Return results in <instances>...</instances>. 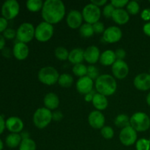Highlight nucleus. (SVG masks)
Masks as SVG:
<instances>
[{
  "label": "nucleus",
  "instance_id": "20",
  "mask_svg": "<svg viewBox=\"0 0 150 150\" xmlns=\"http://www.w3.org/2000/svg\"><path fill=\"white\" fill-rule=\"evenodd\" d=\"M43 103L45 108L49 109L50 111L55 110L59 105V98L54 92H49L44 98Z\"/></svg>",
  "mask_w": 150,
  "mask_h": 150
},
{
  "label": "nucleus",
  "instance_id": "49",
  "mask_svg": "<svg viewBox=\"0 0 150 150\" xmlns=\"http://www.w3.org/2000/svg\"><path fill=\"white\" fill-rule=\"evenodd\" d=\"M5 46V38L0 34V50H3Z\"/></svg>",
  "mask_w": 150,
  "mask_h": 150
},
{
  "label": "nucleus",
  "instance_id": "23",
  "mask_svg": "<svg viewBox=\"0 0 150 150\" xmlns=\"http://www.w3.org/2000/svg\"><path fill=\"white\" fill-rule=\"evenodd\" d=\"M68 60L72 64H81L84 60V51L81 48H74L69 53Z\"/></svg>",
  "mask_w": 150,
  "mask_h": 150
},
{
  "label": "nucleus",
  "instance_id": "51",
  "mask_svg": "<svg viewBox=\"0 0 150 150\" xmlns=\"http://www.w3.org/2000/svg\"><path fill=\"white\" fill-rule=\"evenodd\" d=\"M146 103L148 104V105L150 106V92L146 95Z\"/></svg>",
  "mask_w": 150,
  "mask_h": 150
},
{
  "label": "nucleus",
  "instance_id": "27",
  "mask_svg": "<svg viewBox=\"0 0 150 150\" xmlns=\"http://www.w3.org/2000/svg\"><path fill=\"white\" fill-rule=\"evenodd\" d=\"M26 8L32 13H36L42 10L43 2L41 0H28L26 3Z\"/></svg>",
  "mask_w": 150,
  "mask_h": 150
},
{
  "label": "nucleus",
  "instance_id": "41",
  "mask_svg": "<svg viewBox=\"0 0 150 150\" xmlns=\"http://www.w3.org/2000/svg\"><path fill=\"white\" fill-rule=\"evenodd\" d=\"M115 55L117 57V59L123 60V59H125V57H126V52L122 48H118V49L116 50Z\"/></svg>",
  "mask_w": 150,
  "mask_h": 150
},
{
  "label": "nucleus",
  "instance_id": "21",
  "mask_svg": "<svg viewBox=\"0 0 150 150\" xmlns=\"http://www.w3.org/2000/svg\"><path fill=\"white\" fill-rule=\"evenodd\" d=\"M112 19L119 25H124L130 19L129 13L124 9H115L112 16Z\"/></svg>",
  "mask_w": 150,
  "mask_h": 150
},
{
  "label": "nucleus",
  "instance_id": "8",
  "mask_svg": "<svg viewBox=\"0 0 150 150\" xmlns=\"http://www.w3.org/2000/svg\"><path fill=\"white\" fill-rule=\"evenodd\" d=\"M82 16L86 23L92 25L99 21L101 16L100 9L98 6L89 3L83 7L82 10Z\"/></svg>",
  "mask_w": 150,
  "mask_h": 150
},
{
  "label": "nucleus",
  "instance_id": "42",
  "mask_svg": "<svg viewBox=\"0 0 150 150\" xmlns=\"http://www.w3.org/2000/svg\"><path fill=\"white\" fill-rule=\"evenodd\" d=\"M8 26V22L7 19L3 17H0V33L4 32L7 29Z\"/></svg>",
  "mask_w": 150,
  "mask_h": 150
},
{
  "label": "nucleus",
  "instance_id": "12",
  "mask_svg": "<svg viewBox=\"0 0 150 150\" xmlns=\"http://www.w3.org/2000/svg\"><path fill=\"white\" fill-rule=\"evenodd\" d=\"M111 70L114 77L118 79H125L129 73L128 64L124 60L117 59L112 65Z\"/></svg>",
  "mask_w": 150,
  "mask_h": 150
},
{
  "label": "nucleus",
  "instance_id": "11",
  "mask_svg": "<svg viewBox=\"0 0 150 150\" xmlns=\"http://www.w3.org/2000/svg\"><path fill=\"white\" fill-rule=\"evenodd\" d=\"M122 37V32L116 26H109L103 32V40L108 43H115L119 42Z\"/></svg>",
  "mask_w": 150,
  "mask_h": 150
},
{
  "label": "nucleus",
  "instance_id": "16",
  "mask_svg": "<svg viewBox=\"0 0 150 150\" xmlns=\"http://www.w3.org/2000/svg\"><path fill=\"white\" fill-rule=\"evenodd\" d=\"M135 87L140 91L150 89V75L149 73H140L135 77L133 81Z\"/></svg>",
  "mask_w": 150,
  "mask_h": 150
},
{
  "label": "nucleus",
  "instance_id": "38",
  "mask_svg": "<svg viewBox=\"0 0 150 150\" xmlns=\"http://www.w3.org/2000/svg\"><path fill=\"white\" fill-rule=\"evenodd\" d=\"M128 2L127 0H112L111 4L115 7V9H122L125 6H127Z\"/></svg>",
  "mask_w": 150,
  "mask_h": 150
},
{
  "label": "nucleus",
  "instance_id": "15",
  "mask_svg": "<svg viewBox=\"0 0 150 150\" xmlns=\"http://www.w3.org/2000/svg\"><path fill=\"white\" fill-rule=\"evenodd\" d=\"M76 89L79 93L86 95L93 90V80L86 76L79 78L76 82Z\"/></svg>",
  "mask_w": 150,
  "mask_h": 150
},
{
  "label": "nucleus",
  "instance_id": "32",
  "mask_svg": "<svg viewBox=\"0 0 150 150\" xmlns=\"http://www.w3.org/2000/svg\"><path fill=\"white\" fill-rule=\"evenodd\" d=\"M68 51L65 48L62 46L57 47L55 49V57L61 61H65L68 59L69 57Z\"/></svg>",
  "mask_w": 150,
  "mask_h": 150
},
{
  "label": "nucleus",
  "instance_id": "31",
  "mask_svg": "<svg viewBox=\"0 0 150 150\" xmlns=\"http://www.w3.org/2000/svg\"><path fill=\"white\" fill-rule=\"evenodd\" d=\"M73 73L75 76L79 78L86 76L87 74V67L83 64H75L73 67Z\"/></svg>",
  "mask_w": 150,
  "mask_h": 150
},
{
  "label": "nucleus",
  "instance_id": "45",
  "mask_svg": "<svg viewBox=\"0 0 150 150\" xmlns=\"http://www.w3.org/2000/svg\"><path fill=\"white\" fill-rule=\"evenodd\" d=\"M95 94H96V92H95L94 89L92 91V92H89V93L86 94V95H84L85 101H86V102H92Z\"/></svg>",
  "mask_w": 150,
  "mask_h": 150
},
{
  "label": "nucleus",
  "instance_id": "13",
  "mask_svg": "<svg viewBox=\"0 0 150 150\" xmlns=\"http://www.w3.org/2000/svg\"><path fill=\"white\" fill-rule=\"evenodd\" d=\"M105 117L101 111L95 110L92 111L88 117L89 124L94 129H102L105 124Z\"/></svg>",
  "mask_w": 150,
  "mask_h": 150
},
{
  "label": "nucleus",
  "instance_id": "5",
  "mask_svg": "<svg viewBox=\"0 0 150 150\" xmlns=\"http://www.w3.org/2000/svg\"><path fill=\"white\" fill-rule=\"evenodd\" d=\"M52 121V112L45 107L36 110L33 115V123L38 129L46 127Z\"/></svg>",
  "mask_w": 150,
  "mask_h": 150
},
{
  "label": "nucleus",
  "instance_id": "52",
  "mask_svg": "<svg viewBox=\"0 0 150 150\" xmlns=\"http://www.w3.org/2000/svg\"><path fill=\"white\" fill-rule=\"evenodd\" d=\"M3 148H4V144H3L1 139H0V150H2Z\"/></svg>",
  "mask_w": 150,
  "mask_h": 150
},
{
  "label": "nucleus",
  "instance_id": "10",
  "mask_svg": "<svg viewBox=\"0 0 150 150\" xmlns=\"http://www.w3.org/2000/svg\"><path fill=\"white\" fill-rule=\"evenodd\" d=\"M120 141L125 146H132L137 142V132L130 125L122 128L120 133Z\"/></svg>",
  "mask_w": 150,
  "mask_h": 150
},
{
  "label": "nucleus",
  "instance_id": "37",
  "mask_svg": "<svg viewBox=\"0 0 150 150\" xmlns=\"http://www.w3.org/2000/svg\"><path fill=\"white\" fill-rule=\"evenodd\" d=\"M114 10H115V7L112 5V4L110 3V4H106L105 6V7L103 8V14L107 18H112L113 13H114Z\"/></svg>",
  "mask_w": 150,
  "mask_h": 150
},
{
  "label": "nucleus",
  "instance_id": "7",
  "mask_svg": "<svg viewBox=\"0 0 150 150\" xmlns=\"http://www.w3.org/2000/svg\"><path fill=\"white\" fill-rule=\"evenodd\" d=\"M54 35L53 25L43 21L40 23L35 28V38L37 40L41 42H45L51 40Z\"/></svg>",
  "mask_w": 150,
  "mask_h": 150
},
{
  "label": "nucleus",
  "instance_id": "22",
  "mask_svg": "<svg viewBox=\"0 0 150 150\" xmlns=\"http://www.w3.org/2000/svg\"><path fill=\"white\" fill-rule=\"evenodd\" d=\"M100 62L104 66L113 65L117 61V57L115 55V51L112 50H106L100 54Z\"/></svg>",
  "mask_w": 150,
  "mask_h": 150
},
{
  "label": "nucleus",
  "instance_id": "54",
  "mask_svg": "<svg viewBox=\"0 0 150 150\" xmlns=\"http://www.w3.org/2000/svg\"><path fill=\"white\" fill-rule=\"evenodd\" d=\"M149 142H150V138H149Z\"/></svg>",
  "mask_w": 150,
  "mask_h": 150
},
{
  "label": "nucleus",
  "instance_id": "26",
  "mask_svg": "<svg viewBox=\"0 0 150 150\" xmlns=\"http://www.w3.org/2000/svg\"><path fill=\"white\" fill-rule=\"evenodd\" d=\"M58 83L64 88H68L73 83V78L68 73H63L60 75L58 80Z\"/></svg>",
  "mask_w": 150,
  "mask_h": 150
},
{
  "label": "nucleus",
  "instance_id": "36",
  "mask_svg": "<svg viewBox=\"0 0 150 150\" xmlns=\"http://www.w3.org/2000/svg\"><path fill=\"white\" fill-rule=\"evenodd\" d=\"M86 76L90 78L92 80H96L100 76L99 70L95 65H89L87 67V74Z\"/></svg>",
  "mask_w": 150,
  "mask_h": 150
},
{
  "label": "nucleus",
  "instance_id": "1",
  "mask_svg": "<svg viewBox=\"0 0 150 150\" xmlns=\"http://www.w3.org/2000/svg\"><path fill=\"white\" fill-rule=\"evenodd\" d=\"M65 6L61 0H46L43 2L42 17L44 21L56 24L61 21L65 15Z\"/></svg>",
  "mask_w": 150,
  "mask_h": 150
},
{
  "label": "nucleus",
  "instance_id": "4",
  "mask_svg": "<svg viewBox=\"0 0 150 150\" xmlns=\"http://www.w3.org/2000/svg\"><path fill=\"white\" fill-rule=\"evenodd\" d=\"M38 80L42 83L48 86L55 84L58 82L59 74L57 69L51 66H47L41 68L38 72Z\"/></svg>",
  "mask_w": 150,
  "mask_h": 150
},
{
  "label": "nucleus",
  "instance_id": "9",
  "mask_svg": "<svg viewBox=\"0 0 150 150\" xmlns=\"http://www.w3.org/2000/svg\"><path fill=\"white\" fill-rule=\"evenodd\" d=\"M20 5L16 0H7L1 6V15L7 20H12L18 15Z\"/></svg>",
  "mask_w": 150,
  "mask_h": 150
},
{
  "label": "nucleus",
  "instance_id": "3",
  "mask_svg": "<svg viewBox=\"0 0 150 150\" xmlns=\"http://www.w3.org/2000/svg\"><path fill=\"white\" fill-rule=\"evenodd\" d=\"M130 125L136 132H145L150 127V117L144 112H136L130 118Z\"/></svg>",
  "mask_w": 150,
  "mask_h": 150
},
{
  "label": "nucleus",
  "instance_id": "30",
  "mask_svg": "<svg viewBox=\"0 0 150 150\" xmlns=\"http://www.w3.org/2000/svg\"><path fill=\"white\" fill-rule=\"evenodd\" d=\"M37 146L35 141L32 139H22L18 150H36Z\"/></svg>",
  "mask_w": 150,
  "mask_h": 150
},
{
  "label": "nucleus",
  "instance_id": "2",
  "mask_svg": "<svg viewBox=\"0 0 150 150\" xmlns=\"http://www.w3.org/2000/svg\"><path fill=\"white\" fill-rule=\"evenodd\" d=\"M95 88L98 93L104 96H110L117 91V83L115 79L109 74L100 75L95 81Z\"/></svg>",
  "mask_w": 150,
  "mask_h": 150
},
{
  "label": "nucleus",
  "instance_id": "17",
  "mask_svg": "<svg viewBox=\"0 0 150 150\" xmlns=\"http://www.w3.org/2000/svg\"><path fill=\"white\" fill-rule=\"evenodd\" d=\"M6 128L11 133H18L23 130L24 125L21 119L18 117H10L5 121Z\"/></svg>",
  "mask_w": 150,
  "mask_h": 150
},
{
  "label": "nucleus",
  "instance_id": "28",
  "mask_svg": "<svg viewBox=\"0 0 150 150\" xmlns=\"http://www.w3.org/2000/svg\"><path fill=\"white\" fill-rule=\"evenodd\" d=\"M114 123H115L116 126L120 128H125V127L130 126V118L126 114H122L117 116L114 120Z\"/></svg>",
  "mask_w": 150,
  "mask_h": 150
},
{
  "label": "nucleus",
  "instance_id": "14",
  "mask_svg": "<svg viewBox=\"0 0 150 150\" xmlns=\"http://www.w3.org/2000/svg\"><path fill=\"white\" fill-rule=\"evenodd\" d=\"M83 19L82 13L80 11L77 10H72L69 12L66 21L69 27L75 29L81 26Z\"/></svg>",
  "mask_w": 150,
  "mask_h": 150
},
{
  "label": "nucleus",
  "instance_id": "19",
  "mask_svg": "<svg viewBox=\"0 0 150 150\" xmlns=\"http://www.w3.org/2000/svg\"><path fill=\"white\" fill-rule=\"evenodd\" d=\"M100 50L95 45H90L84 51V60L89 64H95L100 59Z\"/></svg>",
  "mask_w": 150,
  "mask_h": 150
},
{
  "label": "nucleus",
  "instance_id": "29",
  "mask_svg": "<svg viewBox=\"0 0 150 150\" xmlns=\"http://www.w3.org/2000/svg\"><path fill=\"white\" fill-rule=\"evenodd\" d=\"M79 32H80V35H81L83 38H90L92 35H94V30H93V26L92 24H89V23H83L81 25V26L80 27L79 29Z\"/></svg>",
  "mask_w": 150,
  "mask_h": 150
},
{
  "label": "nucleus",
  "instance_id": "50",
  "mask_svg": "<svg viewBox=\"0 0 150 150\" xmlns=\"http://www.w3.org/2000/svg\"><path fill=\"white\" fill-rule=\"evenodd\" d=\"M21 136L22 139H29V133L27 132H23V133L21 134Z\"/></svg>",
  "mask_w": 150,
  "mask_h": 150
},
{
  "label": "nucleus",
  "instance_id": "34",
  "mask_svg": "<svg viewBox=\"0 0 150 150\" xmlns=\"http://www.w3.org/2000/svg\"><path fill=\"white\" fill-rule=\"evenodd\" d=\"M136 150H150V142L149 139H140L136 143Z\"/></svg>",
  "mask_w": 150,
  "mask_h": 150
},
{
  "label": "nucleus",
  "instance_id": "35",
  "mask_svg": "<svg viewBox=\"0 0 150 150\" xmlns=\"http://www.w3.org/2000/svg\"><path fill=\"white\" fill-rule=\"evenodd\" d=\"M100 133L105 139H111L114 136V131L110 126H104L100 130Z\"/></svg>",
  "mask_w": 150,
  "mask_h": 150
},
{
  "label": "nucleus",
  "instance_id": "40",
  "mask_svg": "<svg viewBox=\"0 0 150 150\" xmlns=\"http://www.w3.org/2000/svg\"><path fill=\"white\" fill-rule=\"evenodd\" d=\"M92 26H93V30L95 33L100 34L104 32V31H105V26H104V24L102 22H97V23L92 24Z\"/></svg>",
  "mask_w": 150,
  "mask_h": 150
},
{
  "label": "nucleus",
  "instance_id": "48",
  "mask_svg": "<svg viewBox=\"0 0 150 150\" xmlns=\"http://www.w3.org/2000/svg\"><path fill=\"white\" fill-rule=\"evenodd\" d=\"M6 125H5V121H4V118L2 117V116L0 115V135L4 132V129H5Z\"/></svg>",
  "mask_w": 150,
  "mask_h": 150
},
{
  "label": "nucleus",
  "instance_id": "24",
  "mask_svg": "<svg viewBox=\"0 0 150 150\" xmlns=\"http://www.w3.org/2000/svg\"><path fill=\"white\" fill-rule=\"evenodd\" d=\"M94 107L96 108L98 111H103L105 110L108 107V102L106 97L101 95L100 93H96L94 96L93 100L92 101Z\"/></svg>",
  "mask_w": 150,
  "mask_h": 150
},
{
  "label": "nucleus",
  "instance_id": "18",
  "mask_svg": "<svg viewBox=\"0 0 150 150\" xmlns=\"http://www.w3.org/2000/svg\"><path fill=\"white\" fill-rule=\"evenodd\" d=\"M13 54L18 60H24L28 57L29 54V47L26 43L18 42L15 44L13 49Z\"/></svg>",
  "mask_w": 150,
  "mask_h": 150
},
{
  "label": "nucleus",
  "instance_id": "25",
  "mask_svg": "<svg viewBox=\"0 0 150 150\" xmlns=\"http://www.w3.org/2000/svg\"><path fill=\"white\" fill-rule=\"evenodd\" d=\"M22 141V138L20 134L18 133H10L6 137L5 143L6 145L9 148H16L19 146L21 144V142Z\"/></svg>",
  "mask_w": 150,
  "mask_h": 150
},
{
  "label": "nucleus",
  "instance_id": "55",
  "mask_svg": "<svg viewBox=\"0 0 150 150\" xmlns=\"http://www.w3.org/2000/svg\"><path fill=\"white\" fill-rule=\"evenodd\" d=\"M149 2H150V1H149Z\"/></svg>",
  "mask_w": 150,
  "mask_h": 150
},
{
  "label": "nucleus",
  "instance_id": "47",
  "mask_svg": "<svg viewBox=\"0 0 150 150\" xmlns=\"http://www.w3.org/2000/svg\"><path fill=\"white\" fill-rule=\"evenodd\" d=\"M143 31L145 35L150 37V22H148L144 25Z\"/></svg>",
  "mask_w": 150,
  "mask_h": 150
},
{
  "label": "nucleus",
  "instance_id": "33",
  "mask_svg": "<svg viewBox=\"0 0 150 150\" xmlns=\"http://www.w3.org/2000/svg\"><path fill=\"white\" fill-rule=\"evenodd\" d=\"M126 7H127V13L131 15H136L140 11V5L136 1H129Z\"/></svg>",
  "mask_w": 150,
  "mask_h": 150
},
{
  "label": "nucleus",
  "instance_id": "44",
  "mask_svg": "<svg viewBox=\"0 0 150 150\" xmlns=\"http://www.w3.org/2000/svg\"><path fill=\"white\" fill-rule=\"evenodd\" d=\"M63 119V114L60 111H56L52 113V120L54 121H60Z\"/></svg>",
  "mask_w": 150,
  "mask_h": 150
},
{
  "label": "nucleus",
  "instance_id": "6",
  "mask_svg": "<svg viewBox=\"0 0 150 150\" xmlns=\"http://www.w3.org/2000/svg\"><path fill=\"white\" fill-rule=\"evenodd\" d=\"M35 29L33 25L28 22L21 23L16 31V38L18 41L28 43L35 38Z\"/></svg>",
  "mask_w": 150,
  "mask_h": 150
},
{
  "label": "nucleus",
  "instance_id": "43",
  "mask_svg": "<svg viewBox=\"0 0 150 150\" xmlns=\"http://www.w3.org/2000/svg\"><path fill=\"white\" fill-rule=\"evenodd\" d=\"M141 17L143 19L144 21H147L150 20V8L144 9L143 11L141 13Z\"/></svg>",
  "mask_w": 150,
  "mask_h": 150
},
{
  "label": "nucleus",
  "instance_id": "53",
  "mask_svg": "<svg viewBox=\"0 0 150 150\" xmlns=\"http://www.w3.org/2000/svg\"><path fill=\"white\" fill-rule=\"evenodd\" d=\"M149 74L150 75V68H149Z\"/></svg>",
  "mask_w": 150,
  "mask_h": 150
},
{
  "label": "nucleus",
  "instance_id": "39",
  "mask_svg": "<svg viewBox=\"0 0 150 150\" xmlns=\"http://www.w3.org/2000/svg\"><path fill=\"white\" fill-rule=\"evenodd\" d=\"M3 36L4 38L8 40H12L16 37V31L11 28H7L4 32H3Z\"/></svg>",
  "mask_w": 150,
  "mask_h": 150
},
{
  "label": "nucleus",
  "instance_id": "46",
  "mask_svg": "<svg viewBox=\"0 0 150 150\" xmlns=\"http://www.w3.org/2000/svg\"><path fill=\"white\" fill-rule=\"evenodd\" d=\"M90 3L98 6V7H100V6H103L104 4H106L107 1L106 0H92Z\"/></svg>",
  "mask_w": 150,
  "mask_h": 150
}]
</instances>
